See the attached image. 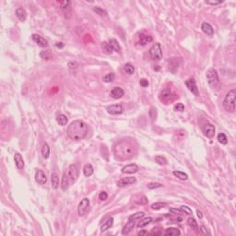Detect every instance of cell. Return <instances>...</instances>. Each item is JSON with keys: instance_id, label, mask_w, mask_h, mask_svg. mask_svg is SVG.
Masks as SVG:
<instances>
[{"instance_id": "e575fe53", "label": "cell", "mask_w": 236, "mask_h": 236, "mask_svg": "<svg viewBox=\"0 0 236 236\" xmlns=\"http://www.w3.org/2000/svg\"><path fill=\"white\" fill-rule=\"evenodd\" d=\"M115 78V76L114 73H107L105 76L103 77V81L106 82V83H109V82H113Z\"/></svg>"}, {"instance_id": "f35d334b", "label": "cell", "mask_w": 236, "mask_h": 236, "mask_svg": "<svg viewBox=\"0 0 236 236\" xmlns=\"http://www.w3.org/2000/svg\"><path fill=\"white\" fill-rule=\"evenodd\" d=\"M93 10H94V12H96V14L100 15V16H102V17H105V16H107V12L105 11L104 9H103L102 8L95 7V8H93Z\"/></svg>"}, {"instance_id": "b9f144b4", "label": "cell", "mask_w": 236, "mask_h": 236, "mask_svg": "<svg viewBox=\"0 0 236 236\" xmlns=\"http://www.w3.org/2000/svg\"><path fill=\"white\" fill-rule=\"evenodd\" d=\"M135 201L137 204H140V205H145L148 203V199L145 195H140L138 197V199H135Z\"/></svg>"}, {"instance_id": "3957f363", "label": "cell", "mask_w": 236, "mask_h": 236, "mask_svg": "<svg viewBox=\"0 0 236 236\" xmlns=\"http://www.w3.org/2000/svg\"><path fill=\"white\" fill-rule=\"evenodd\" d=\"M235 96H236V90L232 89L226 94L224 98V101L222 105L226 111L230 113H233L235 111Z\"/></svg>"}, {"instance_id": "2e32d148", "label": "cell", "mask_w": 236, "mask_h": 236, "mask_svg": "<svg viewBox=\"0 0 236 236\" xmlns=\"http://www.w3.org/2000/svg\"><path fill=\"white\" fill-rule=\"evenodd\" d=\"M124 94H125V92H124V89L122 88H120V87H115L112 89V92H111V96L114 99H120V98H122L124 96Z\"/></svg>"}, {"instance_id": "603a6c76", "label": "cell", "mask_w": 236, "mask_h": 236, "mask_svg": "<svg viewBox=\"0 0 236 236\" xmlns=\"http://www.w3.org/2000/svg\"><path fill=\"white\" fill-rule=\"evenodd\" d=\"M69 184H70V182H69V179H68V177H67V172H65L64 174H63V177H62L61 187H62L63 190H67V189L69 187Z\"/></svg>"}, {"instance_id": "11a10c76", "label": "cell", "mask_w": 236, "mask_h": 236, "mask_svg": "<svg viewBox=\"0 0 236 236\" xmlns=\"http://www.w3.org/2000/svg\"><path fill=\"white\" fill-rule=\"evenodd\" d=\"M206 3L208 5H219L220 3H222V1H206Z\"/></svg>"}, {"instance_id": "277c9868", "label": "cell", "mask_w": 236, "mask_h": 236, "mask_svg": "<svg viewBox=\"0 0 236 236\" xmlns=\"http://www.w3.org/2000/svg\"><path fill=\"white\" fill-rule=\"evenodd\" d=\"M207 79L209 86L212 89H217L219 86V78L217 70L214 68H210L207 72Z\"/></svg>"}, {"instance_id": "8d00e7d4", "label": "cell", "mask_w": 236, "mask_h": 236, "mask_svg": "<svg viewBox=\"0 0 236 236\" xmlns=\"http://www.w3.org/2000/svg\"><path fill=\"white\" fill-rule=\"evenodd\" d=\"M143 217H144V212L140 211V212H137L136 214H133L132 216H130L128 220H137V219H140Z\"/></svg>"}, {"instance_id": "f5cc1de1", "label": "cell", "mask_w": 236, "mask_h": 236, "mask_svg": "<svg viewBox=\"0 0 236 236\" xmlns=\"http://www.w3.org/2000/svg\"><path fill=\"white\" fill-rule=\"evenodd\" d=\"M170 211L171 212H173L175 214H178V215H181L183 214V211L181 209H175V208H170Z\"/></svg>"}, {"instance_id": "6f0895ef", "label": "cell", "mask_w": 236, "mask_h": 236, "mask_svg": "<svg viewBox=\"0 0 236 236\" xmlns=\"http://www.w3.org/2000/svg\"><path fill=\"white\" fill-rule=\"evenodd\" d=\"M56 46L58 47V48H63L64 47V44H63V43H57L56 44Z\"/></svg>"}, {"instance_id": "c3c4849f", "label": "cell", "mask_w": 236, "mask_h": 236, "mask_svg": "<svg viewBox=\"0 0 236 236\" xmlns=\"http://www.w3.org/2000/svg\"><path fill=\"white\" fill-rule=\"evenodd\" d=\"M70 4H71V2L68 1V0H65V1H60L59 2V5H60V8H67L70 6Z\"/></svg>"}, {"instance_id": "d6a6232c", "label": "cell", "mask_w": 236, "mask_h": 236, "mask_svg": "<svg viewBox=\"0 0 236 236\" xmlns=\"http://www.w3.org/2000/svg\"><path fill=\"white\" fill-rule=\"evenodd\" d=\"M173 173L180 180H187L188 179V175L183 172H180V171H173Z\"/></svg>"}, {"instance_id": "4316f807", "label": "cell", "mask_w": 236, "mask_h": 236, "mask_svg": "<svg viewBox=\"0 0 236 236\" xmlns=\"http://www.w3.org/2000/svg\"><path fill=\"white\" fill-rule=\"evenodd\" d=\"M164 234L170 235V236H176V235H180L181 232L177 228H168V229H166V230H165Z\"/></svg>"}, {"instance_id": "74e56055", "label": "cell", "mask_w": 236, "mask_h": 236, "mask_svg": "<svg viewBox=\"0 0 236 236\" xmlns=\"http://www.w3.org/2000/svg\"><path fill=\"white\" fill-rule=\"evenodd\" d=\"M218 140L219 143H222L223 145H226L228 142V139H227V137H226V135L223 134V133H219L218 135Z\"/></svg>"}, {"instance_id": "9c48e42d", "label": "cell", "mask_w": 236, "mask_h": 236, "mask_svg": "<svg viewBox=\"0 0 236 236\" xmlns=\"http://www.w3.org/2000/svg\"><path fill=\"white\" fill-rule=\"evenodd\" d=\"M203 133L207 138H212L215 136V127L212 124H209V123L206 124L203 128Z\"/></svg>"}, {"instance_id": "7a4b0ae2", "label": "cell", "mask_w": 236, "mask_h": 236, "mask_svg": "<svg viewBox=\"0 0 236 236\" xmlns=\"http://www.w3.org/2000/svg\"><path fill=\"white\" fill-rule=\"evenodd\" d=\"M89 132L88 125L81 121V120H76L73 121L68 125L67 133L70 138L74 140H81L84 138H86Z\"/></svg>"}, {"instance_id": "1f68e13d", "label": "cell", "mask_w": 236, "mask_h": 236, "mask_svg": "<svg viewBox=\"0 0 236 236\" xmlns=\"http://www.w3.org/2000/svg\"><path fill=\"white\" fill-rule=\"evenodd\" d=\"M187 223L188 225L190 226V228H192L194 230H195V232H197L198 230V225H197V222H195V219L194 218H189L187 219Z\"/></svg>"}, {"instance_id": "ac0fdd59", "label": "cell", "mask_w": 236, "mask_h": 236, "mask_svg": "<svg viewBox=\"0 0 236 236\" xmlns=\"http://www.w3.org/2000/svg\"><path fill=\"white\" fill-rule=\"evenodd\" d=\"M173 92H172V90H171V89L169 88H166V89H164L162 93H160V99L162 100V101L164 102H168L171 100V98H172L173 96Z\"/></svg>"}, {"instance_id": "681fc988", "label": "cell", "mask_w": 236, "mask_h": 236, "mask_svg": "<svg viewBox=\"0 0 236 236\" xmlns=\"http://www.w3.org/2000/svg\"><path fill=\"white\" fill-rule=\"evenodd\" d=\"M139 84H140V86H142V87H148L149 83V80L146 79V78H141L139 80Z\"/></svg>"}, {"instance_id": "8fae6325", "label": "cell", "mask_w": 236, "mask_h": 236, "mask_svg": "<svg viewBox=\"0 0 236 236\" xmlns=\"http://www.w3.org/2000/svg\"><path fill=\"white\" fill-rule=\"evenodd\" d=\"M35 181L39 184H45L47 182V177L45 173L43 172L42 170H37L36 173H35Z\"/></svg>"}, {"instance_id": "7dc6e473", "label": "cell", "mask_w": 236, "mask_h": 236, "mask_svg": "<svg viewBox=\"0 0 236 236\" xmlns=\"http://www.w3.org/2000/svg\"><path fill=\"white\" fill-rule=\"evenodd\" d=\"M180 209L182 210V211L184 213V214H187V215H192V210L190 208L186 207V206H182V207L180 208Z\"/></svg>"}, {"instance_id": "60d3db41", "label": "cell", "mask_w": 236, "mask_h": 236, "mask_svg": "<svg viewBox=\"0 0 236 236\" xmlns=\"http://www.w3.org/2000/svg\"><path fill=\"white\" fill-rule=\"evenodd\" d=\"M40 56H41L43 59H45V60H50V59H52L53 57V54L50 53L49 51H43L42 52L41 54H40Z\"/></svg>"}, {"instance_id": "f1b7e54d", "label": "cell", "mask_w": 236, "mask_h": 236, "mask_svg": "<svg viewBox=\"0 0 236 236\" xmlns=\"http://www.w3.org/2000/svg\"><path fill=\"white\" fill-rule=\"evenodd\" d=\"M102 48L103 50V52L105 54H112L113 51H114V49L112 48V46L110 45V43L108 42H103L102 43Z\"/></svg>"}, {"instance_id": "484cf974", "label": "cell", "mask_w": 236, "mask_h": 236, "mask_svg": "<svg viewBox=\"0 0 236 236\" xmlns=\"http://www.w3.org/2000/svg\"><path fill=\"white\" fill-rule=\"evenodd\" d=\"M42 156L44 159H48L50 157V148L47 143H44L42 147Z\"/></svg>"}, {"instance_id": "e0dca14e", "label": "cell", "mask_w": 236, "mask_h": 236, "mask_svg": "<svg viewBox=\"0 0 236 236\" xmlns=\"http://www.w3.org/2000/svg\"><path fill=\"white\" fill-rule=\"evenodd\" d=\"M135 225H136V220H129V222L125 224V226L124 227V229L122 230V234L127 235V234L130 233L133 230Z\"/></svg>"}, {"instance_id": "d4e9b609", "label": "cell", "mask_w": 236, "mask_h": 236, "mask_svg": "<svg viewBox=\"0 0 236 236\" xmlns=\"http://www.w3.org/2000/svg\"><path fill=\"white\" fill-rule=\"evenodd\" d=\"M114 224V219L113 218H110L108 219L106 222H105L103 225H102V227H101V232L103 233L105 232V230H107L108 229H110L113 226Z\"/></svg>"}, {"instance_id": "f907efd6", "label": "cell", "mask_w": 236, "mask_h": 236, "mask_svg": "<svg viewBox=\"0 0 236 236\" xmlns=\"http://www.w3.org/2000/svg\"><path fill=\"white\" fill-rule=\"evenodd\" d=\"M107 197H108V194H107L106 192H104V191L101 192V193H100V195H99V198L101 199L102 201H104V200H106Z\"/></svg>"}, {"instance_id": "816d5d0a", "label": "cell", "mask_w": 236, "mask_h": 236, "mask_svg": "<svg viewBox=\"0 0 236 236\" xmlns=\"http://www.w3.org/2000/svg\"><path fill=\"white\" fill-rule=\"evenodd\" d=\"M200 232H201V233L204 235H210V233L208 232V230L206 228L204 225H202L201 227H200Z\"/></svg>"}, {"instance_id": "f546056e", "label": "cell", "mask_w": 236, "mask_h": 236, "mask_svg": "<svg viewBox=\"0 0 236 236\" xmlns=\"http://www.w3.org/2000/svg\"><path fill=\"white\" fill-rule=\"evenodd\" d=\"M56 121H57V123H58L60 125H62V127H63V125H67V121H68V119H67V117L66 116V115L63 114H61L57 115Z\"/></svg>"}, {"instance_id": "5b68a950", "label": "cell", "mask_w": 236, "mask_h": 236, "mask_svg": "<svg viewBox=\"0 0 236 236\" xmlns=\"http://www.w3.org/2000/svg\"><path fill=\"white\" fill-rule=\"evenodd\" d=\"M149 56L154 61H160L162 58V50L159 43L153 44L151 48L149 49Z\"/></svg>"}, {"instance_id": "6da1fadb", "label": "cell", "mask_w": 236, "mask_h": 236, "mask_svg": "<svg viewBox=\"0 0 236 236\" xmlns=\"http://www.w3.org/2000/svg\"><path fill=\"white\" fill-rule=\"evenodd\" d=\"M138 152L137 145L129 140H121L114 147V154L116 160H127L132 159Z\"/></svg>"}, {"instance_id": "52a82bcc", "label": "cell", "mask_w": 236, "mask_h": 236, "mask_svg": "<svg viewBox=\"0 0 236 236\" xmlns=\"http://www.w3.org/2000/svg\"><path fill=\"white\" fill-rule=\"evenodd\" d=\"M89 207V199L87 198V197H85L83 198L81 201L79 202L78 204V213L79 216H83L85 213H86V211L88 210Z\"/></svg>"}, {"instance_id": "db71d44e", "label": "cell", "mask_w": 236, "mask_h": 236, "mask_svg": "<svg viewBox=\"0 0 236 236\" xmlns=\"http://www.w3.org/2000/svg\"><path fill=\"white\" fill-rule=\"evenodd\" d=\"M78 63L77 62H70L69 64H68V67H70V68H77L78 67Z\"/></svg>"}, {"instance_id": "7bdbcfd3", "label": "cell", "mask_w": 236, "mask_h": 236, "mask_svg": "<svg viewBox=\"0 0 236 236\" xmlns=\"http://www.w3.org/2000/svg\"><path fill=\"white\" fill-rule=\"evenodd\" d=\"M149 117L151 118L152 121L156 120V117H157V110H156V108H154V107L150 108V110H149Z\"/></svg>"}, {"instance_id": "cb8c5ba5", "label": "cell", "mask_w": 236, "mask_h": 236, "mask_svg": "<svg viewBox=\"0 0 236 236\" xmlns=\"http://www.w3.org/2000/svg\"><path fill=\"white\" fill-rule=\"evenodd\" d=\"M83 173L86 177H89V176H90V175H92V173H93L92 165L89 163L85 164V166L83 167Z\"/></svg>"}, {"instance_id": "ba28073f", "label": "cell", "mask_w": 236, "mask_h": 236, "mask_svg": "<svg viewBox=\"0 0 236 236\" xmlns=\"http://www.w3.org/2000/svg\"><path fill=\"white\" fill-rule=\"evenodd\" d=\"M107 112L110 114H121L124 112V107L121 104H113L107 107Z\"/></svg>"}, {"instance_id": "bcb514c9", "label": "cell", "mask_w": 236, "mask_h": 236, "mask_svg": "<svg viewBox=\"0 0 236 236\" xmlns=\"http://www.w3.org/2000/svg\"><path fill=\"white\" fill-rule=\"evenodd\" d=\"M184 105L182 103H178L174 105L175 112H184Z\"/></svg>"}, {"instance_id": "836d02e7", "label": "cell", "mask_w": 236, "mask_h": 236, "mask_svg": "<svg viewBox=\"0 0 236 236\" xmlns=\"http://www.w3.org/2000/svg\"><path fill=\"white\" fill-rule=\"evenodd\" d=\"M124 69H125V71L127 72L128 75H133L134 72H135V67H134L133 65L130 64V63L125 64V67H124Z\"/></svg>"}, {"instance_id": "7c38bea8", "label": "cell", "mask_w": 236, "mask_h": 236, "mask_svg": "<svg viewBox=\"0 0 236 236\" xmlns=\"http://www.w3.org/2000/svg\"><path fill=\"white\" fill-rule=\"evenodd\" d=\"M138 166L137 164H128L127 165V166H125L123 167L122 169V173H127V174H133V173H138Z\"/></svg>"}, {"instance_id": "83f0119b", "label": "cell", "mask_w": 236, "mask_h": 236, "mask_svg": "<svg viewBox=\"0 0 236 236\" xmlns=\"http://www.w3.org/2000/svg\"><path fill=\"white\" fill-rule=\"evenodd\" d=\"M109 43H110V45L112 46V48L114 49V51L117 52V53H120V52H121V47H120V45H119L118 42H117L115 39H111V40L109 41Z\"/></svg>"}, {"instance_id": "8992f818", "label": "cell", "mask_w": 236, "mask_h": 236, "mask_svg": "<svg viewBox=\"0 0 236 236\" xmlns=\"http://www.w3.org/2000/svg\"><path fill=\"white\" fill-rule=\"evenodd\" d=\"M67 177L69 179L70 184H73L76 182L79 176V168L78 165L77 164L70 165L67 171Z\"/></svg>"}, {"instance_id": "4fadbf2b", "label": "cell", "mask_w": 236, "mask_h": 236, "mask_svg": "<svg viewBox=\"0 0 236 236\" xmlns=\"http://www.w3.org/2000/svg\"><path fill=\"white\" fill-rule=\"evenodd\" d=\"M185 85H186V87L188 88V89L192 93H194L195 95H197L198 94V89L197 87V83H195L194 78L187 79L186 81H185Z\"/></svg>"}, {"instance_id": "ee69618b", "label": "cell", "mask_w": 236, "mask_h": 236, "mask_svg": "<svg viewBox=\"0 0 236 236\" xmlns=\"http://www.w3.org/2000/svg\"><path fill=\"white\" fill-rule=\"evenodd\" d=\"M149 234H151V235H162V229L160 228V227L153 228L151 230V232L149 233Z\"/></svg>"}, {"instance_id": "5bb4252c", "label": "cell", "mask_w": 236, "mask_h": 236, "mask_svg": "<svg viewBox=\"0 0 236 236\" xmlns=\"http://www.w3.org/2000/svg\"><path fill=\"white\" fill-rule=\"evenodd\" d=\"M32 38L33 41L36 43L38 45H40L41 47H47L48 46V42L44 38H43L42 36H40L39 34H36V33L32 34Z\"/></svg>"}, {"instance_id": "4dcf8cb0", "label": "cell", "mask_w": 236, "mask_h": 236, "mask_svg": "<svg viewBox=\"0 0 236 236\" xmlns=\"http://www.w3.org/2000/svg\"><path fill=\"white\" fill-rule=\"evenodd\" d=\"M151 222H152V218H150V217L144 218L143 219H141V220H140V222H138V228H140V229H141V228L145 227V226L149 225Z\"/></svg>"}, {"instance_id": "d590c367", "label": "cell", "mask_w": 236, "mask_h": 236, "mask_svg": "<svg viewBox=\"0 0 236 236\" xmlns=\"http://www.w3.org/2000/svg\"><path fill=\"white\" fill-rule=\"evenodd\" d=\"M167 206L166 203H162V202H157V203H154L151 205V208L152 209H155V210H158V209H162L163 208H165Z\"/></svg>"}, {"instance_id": "ffe728a7", "label": "cell", "mask_w": 236, "mask_h": 236, "mask_svg": "<svg viewBox=\"0 0 236 236\" xmlns=\"http://www.w3.org/2000/svg\"><path fill=\"white\" fill-rule=\"evenodd\" d=\"M14 160H15V163H16V166L18 169L21 170L24 168V160L22 156L19 153H15L14 155Z\"/></svg>"}, {"instance_id": "f6af8a7d", "label": "cell", "mask_w": 236, "mask_h": 236, "mask_svg": "<svg viewBox=\"0 0 236 236\" xmlns=\"http://www.w3.org/2000/svg\"><path fill=\"white\" fill-rule=\"evenodd\" d=\"M160 187H163V184H160V183H150L148 184L149 189H156V188H160Z\"/></svg>"}, {"instance_id": "44dd1931", "label": "cell", "mask_w": 236, "mask_h": 236, "mask_svg": "<svg viewBox=\"0 0 236 236\" xmlns=\"http://www.w3.org/2000/svg\"><path fill=\"white\" fill-rule=\"evenodd\" d=\"M51 186L54 190L59 186V175L57 173H53L51 174Z\"/></svg>"}, {"instance_id": "30bf717a", "label": "cell", "mask_w": 236, "mask_h": 236, "mask_svg": "<svg viewBox=\"0 0 236 236\" xmlns=\"http://www.w3.org/2000/svg\"><path fill=\"white\" fill-rule=\"evenodd\" d=\"M137 182V179L136 177H125V178H122L120 179L117 182V186L118 187H125L127 185H130L133 184Z\"/></svg>"}, {"instance_id": "9a60e30c", "label": "cell", "mask_w": 236, "mask_h": 236, "mask_svg": "<svg viewBox=\"0 0 236 236\" xmlns=\"http://www.w3.org/2000/svg\"><path fill=\"white\" fill-rule=\"evenodd\" d=\"M201 30L203 31L204 33H206L208 36H213L214 34V30L212 28V26L208 22H203L201 25Z\"/></svg>"}, {"instance_id": "680465c9", "label": "cell", "mask_w": 236, "mask_h": 236, "mask_svg": "<svg viewBox=\"0 0 236 236\" xmlns=\"http://www.w3.org/2000/svg\"><path fill=\"white\" fill-rule=\"evenodd\" d=\"M197 216H198V218H199V219H202V218H203V215H202L201 211H199V210H197Z\"/></svg>"}, {"instance_id": "d6986e66", "label": "cell", "mask_w": 236, "mask_h": 236, "mask_svg": "<svg viewBox=\"0 0 236 236\" xmlns=\"http://www.w3.org/2000/svg\"><path fill=\"white\" fill-rule=\"evenodd\" d=\"M16 16L19 21L24 22L27 19V13L25 11V9H23L22 8H18L16 9Z\"/></svg>"}, {"instance_id": "9f6ffc18", "label": "cell", "mask_w": 236, "mask_h": 236, "mask_svg": "<svg viewBox=\"0 0 236 236\" xmlns=\"http://www.w3.org/2000/svg\"><path fill=\"white\" fill-rule=\"evenodd\" d=\"M148 232L147 230H140V232L138 233V235H147Z\"/></svg>"}, {"instance_id": "ab89813d", "label": "cell", "mask_w": 236, "mask_h": 236, "mask_svg": "<svg viewBox=\"0 0 236 236\" xmlns=\"http://www.w3.org/2000/svg\"><path fill=\"white\" fill-rule=\"evenodd\" d=\"M155 162H156L159 165H166L167 164V160L162 156H156L155 157Z\"/></svg>"}, {"instance_id": "7402d4cb", "label": "cell", "mask_w": 236, "mask_h": 236, "mask_svg": "<svg viewBox=\"0 0 236 236\" xmlns=\"http://www.w3.org/2000/svg\"><path fill=\"white\" fill-rule=\"evenodd\" d=\"M139 43L141 44V45H146L148 43H150V42H152V37L151 36H149V35H146V34H144V33H140L139 34Z\"/></svg>"}]
</instances>
